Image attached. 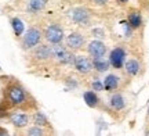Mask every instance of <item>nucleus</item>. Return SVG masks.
Listing matches in <instances>:
<instances>
[{"label":"nucleus","mask_w":149,"mask_h":136,"mask_svg":"<svg viewBox=\"0 0 149 136\" xmlns=\"http://www.w3.org/2000/svg\"><path fill=\"white\" fill-rule=\"evenodd\" d=\"M3 100L11 109L21 110L25 113H33V111L39 110V104H37L36 99L18 81H13L6 86Z\"/></svg>","instance_id":"nucleus-1"},{"label":"nucleus","mask_w":149,"mask_h":136,"mask_svg":"<svg viewBox=\"0 0 149 136\" xmlns=\"http://www.w3.org/2000/svg\"><path fill=\"white\" fill-rule=\"evenodd\" d=\"M51 50H53V60L57 61L59 66H72L73 67V63L76 60V56L72 50H69L66 46H62V44H53L51 46Z\"/></svg>","instance_id":"nucleus-2"},{"label":"nucleus","mask_w":149,"mask_h":136,"mask_svg":"<svg viewBox=\"0 0 149 136\" xmlns=\"http://www.w3.org/2000/svg\"><path fill=\"white\" fill-rule=\"evenodd\" d=\"M42 31L36 27H31L29 29L26 31V33L24 35V38H22V43H21V47L22 50H33L36 46L40 44L42 42Z\"/></svg>","instance_id":"nucleus-3"},{"label":"nucleus","mask_w":149,"mask_h":136,"mask_svg":"<svg viewBox=\"0 0 149 136\" xmlns=\"http://www.w3.org/2000/svg\"><path fill=\"white\" fill-rule=\"evenodd\" d=\"M31 57H32L33 63H36L39 66L51 61L53 60V50H51V46H48V44H39V46H36V47L32 50Z\"/></svg>","instance_id":"nucleus-4"},{"label":"nucleus","mask_w":149,"mask_h":136,"mask_svg":"<svg viewBox=\"0 0 149 136\" xmlns=\"http://www.w3.org/2000/svg\"><path fill=\"white\" fill-rule=\"evenodd\" d=\"M44 39L47 40L50 44H59L62 40H64V29L59 24H50L46 29H44V33H43Z\"/></svg>","instance_id":"nucleus-5"},{"label":"nucleus","mask_w":149,"mask_h":136,"mask_svg":"<svg viewBox=\"0 0 149 136\" xmlns=\"http://www.w3.org/2000/svg\"><path fill=\"white\" fill-rule=\"evenodd\" d=\"M8 121H10L13 125L15 126L17 129H24L29 126V122H31V114H28L25 111H21V110H15V111H11L10 115H8Z\"/></svg>","instance_id":"nucleus-6"},{"label":"nucleus","mask_w":149,"mask_h":136,"mask_svg":"<svg viewBox=\"0 0 149 136\" xmlns=\"http://www.w3.org/2000/svg\"><path fill=\"white\" fill-rule=\"evenodd\" d=\"M74 71L80 75H88L94 71L93 67V58L86 57V56H76V60L73 63Z\"/></svg>","instance_id":"nucleus-7"},{"label":"nucleus","mask_w":149,"mask_h":136,"mask_svg":"<svg viewBox=\"0 0 149 136\" xmlns=\"http://www.w3.org/2000/svg\"><path fill=\"white\" fill-rule=\"evenodd\" d=\"M126 63V50L122 46H117L109 53V64L115 70H122Z\"/></svg>","instance_id":"nucleus-8"},{"label":"nucleus","mask_w":149,"mask_h":136,"mask_svg":"<svg viewBox=\"0 0 149 136\" xmlns=\"http://www.w3.org/2000/svg\"><path fill=\"white\" fill-rule=\"evenodd\" d=\"M69 17L70 20L74 22V24H77V25H81V27H86V25H88L90 24V13L88 10H86L83 7H76V8H72L69 11Z\"/></svg>","instance_id":"nucleus-9"},{"label":"nucleus","mask_w":149,"mask_h":136,"mask_svg":"<svg viewBox=\"0 0 149 136\" xmlns=\"http://www.w3.org/2000/svg\"><path fill=\"white\" fill-rule=\"evenodd\" d=\"M126 106H127L126 99H124V96H123L122 93H119V92L112 93L109 100H108V107L113 113H122V111H124Z\"/></svg>","instance_id":"nucleus-10"},{"label":"nucleus","mask_w":149,"mask_h":136,"mask_svg":"<svg viewBox=\"0 0 149 136\" xmlns=\"http://www.w3.org/2000/svg\"><path fill=\"white\" fill-rule=\"evenodd\" d=\"M19 136H54V129L53 128H43V126L37 125H31L21 129Z\"/></svg>","instance_id":"nucleus-11"},{"label":"nucleus","mask_w":149,"mask_h":136,"mask_svg":"<svg viewBox=\"0 0 149 136\" xmlns=\"http://www.w3.org/2000/svg\"><path fill=\"white\" fill-rule=\"evenodd\" d=\"M86 43L84 36L79 32H72L70 35H68L66 38V47L72 51H77V50H81L83 46Z\"/></svg>","instance_id":"nucleus-12"},{"label":"nucleus","mask_w":149,"mask_h":136,"mask_svg":"<svg viewBox=\"0 0 149 136\" xmlns=\"http://www.w3.org/2000/svg\"><path fill=\"white\" fill-rule=\"evenodd\" d=\"M87 53L91 56V58H97V57H104L107 54V46L102 40H93L87 46Z\"/></svg>","instance_id":"nucleus-13"},{"label":"nucleus","mask_w":149,"mask_h":136,"mask_svg":"<svg viewBox=\"0 0 149 136\" xmlns=\"http://www.w3.org/2000/svg\"><path fill=\"white\" fill-rule=\"evenodd\" d=\"M31 122H32V125L43 126V128H53L50 120L47 118V115L42 113L40 110H36L31 114Z\"/></svg>","instance_id":"nucleus-14"},{"label":"nucleus","mask_w":149,"mask_h":136,"mask_svg":"<svg viewBox=\"0 0 149 136\" xmlns=\"http://www.w3.org/2000/svg\"><path fill=\"white\" fill-rule=\"evenodd\" d=\"M120 86V76L116 74H108L104 78V89L107 92H115Z\"/></svg>","instance_id":"nucleus-15"},{"label":"nucleus","mask_w":149,"mask_h":136,"mask_svg":"<svg viewBox=\"0 0 149 136\" xmlns=\"http://www.w3.org/2000/svg\"><path fill=\"white\" fill-rule=\"evenodd\" d=\"M123 68H124V72H126L130 78H134V76H137L139 74L141 64H139V61L137 60V58H130V60H126Z\"/></svg>","instance_id":"nucleus-16"},{"label":"nucleus","mask_w":149,"mask_h":136,"mask_svg":"<svg viewBox=\"0 0 149 136\" xmlns=\"http://www.w3.org/2000/svg\"><path fill=\"white\" fill-rule=\"evenodd\" d=\"M83 99H84V103L90 107V109H97V107H100V104H101V99L98 97V94H97L94 90H86L83 93Z\"/></svg>","instance_id":"nucleus-17"},{"label":"nucleus","mask_w":149,"mask_h":136,"mask_svg":"<svg viewBox=\"0 0 149 136\" xmlns=\"http://www.w3.org/2000/svg\"><path fill=\"white\" fill-rule=\"evenodd\" d=\"M47 0H28L26 3V11L31 14H37L46 8Z\"/></svg>","instance_id":"nucleus-18"},{"label":"nucleus","mask_w":149,"mask_h":136,"mask_svg":"<svg viewBox=\"0 0 149 136\" xmlns=\"http://www.w3.org/2000/svg\"><path fill=\"white\" fill-rule=\"evenodd\" d=\"M93 67H94L95 72L102 74L109 70L111 64H109V60H105L104 57H97V58H93Z\"/></svg>","instance_id":"nucleus-19"},{"label":"nucleus","mask_w":149,"mask_h":136,"mask_svg":"<svg viewBox=\"0 0 149 136\" xmlns=\"http://www.w3.org/2000/svg\"><path fill=\"white\" fill-rule=\"evenodd\" d=\"M127 22L133 29H138L142 25V16L139 11H131L127 17Z\"/></svg>","instance_id":"nucleus-20"},{"label":"nucleus","mask_w":149,"mask_h":136,"mask_svg":"<svg viewBox=\"0 0 149 136\" xmlns=\"http://www.w3.org/2000/svg\"><path fill=\"white\" fill-rule=\"evenodd\" d=\"M11 27H13V31H14L15 36H21L24 33V29H25V25H24L22 20H19L18 17H14L11 20Z\"/></svg>","instance_id":"nucleus-21"},{"label":"nucleus","mask_w":149,"mask_h":136,"mask_svg":"<svg viewBox=\"0 0 149 136\" xmlns=\"http://www.w3.org/2000/svg\"><path fill=\"white\" fill-rule=\"evenodd\" d=\"M10 113H11V107L6 103L4 100H3V101L0 103V120H3V118H8Z\"/></svg>","instance_id":"nucleus-22"},{"label":"nucleus","mask_w":149,"mask_h":136,"mask_svg":"<svg viewBox=\"0 0 149 136\" xmlns=\"http://www.w3.org/2000/svg\"><path fill=\"white\" fill-rule=\"evenodd\" d=\"M91 90H94V92H102V90H105L104 89V81L101 79H98V78H94L93 81H91Z\"/></svg>","instance_id":"nucleus-23"},{"label":"nucleus","mask_w":149,"mask_h":136,"mask_svg":"<svg viewBox=\"0 0 149 136\" xmlns=\"http://www.w3.org/2000/svg\"><path fill=\"white\" fill-rule=\"evenodd\" d=\"M65 85H66V87L69 89V90H72V89H76V87L79 86V82H77V79L76 78H73V76H68V78H65Z\"/></svg>","instance_id":"nucleus-24"},{"label":"nucleus","mask_w":149,"mask_h":136,"mask_svg":"<svg viewBox=\"0 0 149 136\" xmlns=\"http://www.w3.org/2000/svg\"><path fill=\"white\" fill-rule=\"evenodd\" d=\"M120 25H122L123 31H124V36H126V38H130V36H131V32H133V28L130 27V24H128L127 21H122Z\"/></svg>","instance_id":"nucleus-25"},{"label":"nucleus","mask_w":149,"mask_h":136,"mask_svg":"<svg viewBox=\"0 0 149 136\" xmlns=\"http://www.w3.org/2000/svg\"><path fill=\"white\" fill-rule=\"evenodd\" d=\"M93 35L95 36V38H104L105 36V33L102 31L101 28H95V29H93Z\"/></svg>","instance_id":"nucleus-26"},{"label":"nucleus","mask_w":149,"mask_h":136,"mask_svg":"<svg viewBox=\"0 0 149 136\" xmlns=\"http://www.w3.org/2000/svg\"><path fill=\"white\" fill-rule=\"evenodd\" d=\"M94 1V4H97V6H104V4H107L109 0H93Z\"/></svg>","instance_id":"nucleus-27"},{"label":"nucleus","mask_w":149,"mask_h":136,"mask_svg":"<svg viewBox=\"0 0 149 136\" xmlns=\"http://www.w3.org/2000/svg\"><path fill=\"white\" fill-rule=\"evenodd\" d=\"M0 136H8V131L4 126H0Z\"/></svg>","instance_id":"nucleus-28"},{"label":"nucleus","mask_w":149,"mask_h":136,"mask_svg":"<svg viewBox=\"0 0 149 136\" xmlns=\"http://www.w3.org/2000/svg\"><path fill=\"white\" fill-rule=\"evenodd\" d=\"M128 0H117V3H120V4H124V3H127Z\"/></svg>","instance_id":"nucleus-29"},{"label":"nucleus","mask_w":149,"mask_h":136,"mask_svg":"<svg viewBox=\"0 0 149 136\" xmlns=\"http://www.w3.org/2000/svg\"><path fill=\"white\" fill-rule=\"evenodd\" d=\"M145 136H149V128H146V131H145Z\"/></svg>","instance_id":"nucleus-30"},{"label":"nucleus","mask_w":149,"mask_h":136,"mask_svg":"<svg viewBox=\"0 0 149 136\" xmlns=\"http://www.w3.org/2000/svg\"><path fill=\"white\" fill-rule=\"evenodd\" d=\"M148 117H149V106H148Z\"/></svg>","instance_id":"nucleus-31"},{"label":"nucleus","mask_w":149,"mask_h":136,"mask_svg":"<svg viewBox=\"0 0 149 136\" xmlns=\"http://www.w3.org/2000/svg\"><path fill=\"white\" fill-rule=\"evenodd\" d=\"M0 70H1V68H0Z\"/></svg>","instance_id":"nucleus-32"}]
</instances>
